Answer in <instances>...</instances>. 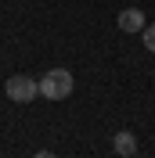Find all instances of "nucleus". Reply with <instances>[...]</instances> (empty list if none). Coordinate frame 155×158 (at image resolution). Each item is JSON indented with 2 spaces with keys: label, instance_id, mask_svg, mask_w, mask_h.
<instances>
[{
  "label": "nucleus",
  "instance_id": "obj_3",
  "mask_svg": "<svg viewBox=\"0 0 155 158\" xmlns=\"http://www.w3.org/2000/svg\"><path fill=\"white\" fill-rule=\"evenodd\" d=\"M116 25L123 32H144V15H141L137 7H123L119 18H116Z\"/></svg>",
  "mask_w": 155,
  "mask_h": 158
},
{
  "label": "nucleus",
  "instance_id": "obj_2",
  "mask_svg": "<svg viewBox=\"0 0 155 158\" xmlns=\"http://www.w3.org/2000/svg\"><path fill=\"white\" fill-rule=\"evenodd\" d=\"M4 94H7L15 104H29L33 97H40V83L29 76H11L7 83H4Z\"/></svg>",
  "mask_w": 155,
  "mask_h": 158
},
{
  "label": "nucleus",
  "instance_id": "obj_5",
  "mask_svg": "<svg viewBox=\"0 0 155 158\" xmlns=\"http://www.w3.org/2000/svg\"><path fill=\"white\" fill-rule=\"evenodd\" d=\"M141 40H144V50H152V54H155V25H144Z\"/></svg>",
  "mask_w": 155,
  "mask_h": 158
},
{
  "label": "nucleus",
  "instance_id": "obj_6",
  "mask_svg": "<svg viewBox=\"0 0 155 158\" xmlns=\"http://www.w3.org/2000/svg\"><path fill=\"white\" fill-rule=\"evenodd\" d=\"M33 158H58V155H51V151H36Z\"/></svg>",
  "mask_w": 155,
  "mask_h": 158
},
{
  "label": "nucleus",
  "instance_id": "obj_7",
  "mask_svg": "<svg viewBox=\"0 0 155 158\" xmlns=\"http://www.w3.org/2000/svg\"><path fill=\"white\" fill-rule=\"evenodd\" d=\"M134 158H137V155H134Z\"/></svg>",
  "mask_w": 155,
  "mask_h": 158
},
{
  "label": "nucleus",
  "instance_id": "obj_4",
  "mask_svg": "<svg viewBox=\"0 0 155 158\" xmlns=\"http://www.w3.org/2000/svg\"><path fill=\"white\" fill-rule=\"evenodd\" d=\"M112 151H116L119 158H134L137 155V137L130 129H119L116 137H112Z\"/></svg>",
  "mask_w": 155,
  "mask_h": 158
},
{
  "label": "nucleus",
  "instance_id": "obj_1",
  "mask_svg": "<svg viewBox=\"0 0 155 158\" xmlns=\"http://www.w3.org/2000/svg\"><path fill=\"white\" fill-rule=\"evenodd\" d=\"M69 94H72V72H69V69H51V72H43V79H40V97L65 101Z\"/></svg>",
  "mask_w": 155,
  "mask_h": 158
}]
</instances>
